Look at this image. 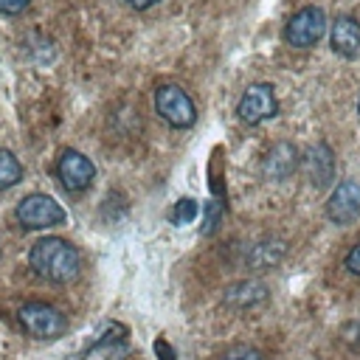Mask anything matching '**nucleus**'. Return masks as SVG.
<instances>
[{
	"instance_id": "39448f33",
	"label": "nucleus",
	"mask_w": 360,
	"mask_h": 360,
	"mask_svg": "<svg viewBox=\"0 0 360 360\" xmlns=\"http://www.w3.org/2000/svg\"><path fill=\"white\" fill-rule=\"evenodd\" d=\"M155 110L166 124H172L177 129H186L197 121L194 101L180 84H160L155 90Z\"/></svg>"
},
{
	"instance_id": "7ed1b4c3",
	"label": "nucleus",
	"mask_w": 360,
	"mask_h": 360,
	"mask_svg": "<svg viewBox=\"0 0 360 360\" xmlns=\"http://www.w3.org/2000/svg\"><path fill=\"white\" fill-rule=\"evenodd\" d=\"M14 217H17V222H20L22 228H28V231L56 228V225H62V222L68 219L65 208H62V205H59L53 197L39 194V191H34V194L22 197V200L17 202Z\"/></svg>"
},
{
	"instance_id": "aec40b11",
	"label": "nucleus",
	"mask_w": 360,
	"mask_h": 360,
	"mask_svg": "<svg viewBox=\"0 0 360 360\" xmlns=\"http://www.w3.org/2000/svg\"><path fill=\"white\" fill-rule=\"evenodd\" d=\"M155 352H158V360H177L174 349H172L163 338H158V340H155Z\"/></svg>"
},
{
	"instance_id": "4468645a",
	"label": "nucleus",
	"mask_w": 360,
	"mask_h": 360,
	"mask_svg": "<svg viewBox=\"0 0 360 360\" xmlns=\"http://www.w3.org/2000/svg\"><path fill=\"white\" fill-rule=\"evenodd\" d=\"M20 180H22V166H20V160H17L8 149H0V191L17 186Z\"/></svg>"
},
{
	"instance_id": "0eeeda50",
	"label": "nucleus",
	"mask_w": 360,
	"mask_h": 360,
	"mask_svg": "<svg viewBox=\"0 0 360 360\" xmlns=\"http://www.w3.org/2000/svg\"><path fill=\"white\" fill-rule=\"evenodd\" d=\"M56 177L68 191H84L96 177V166L79 149H65L56 160Z\"/></svg>"
},
{
	"instance_id": "f8f14e48",
	"label": "nucleus",
	"mask_w": 360,
	"mask_h": 360,
	"mask_svg": "<svg viewBox=\"0 0 360 360\" xmlns=\"http://www.w3.org/2000/svg\"><path fill=\"white\" fill-rule=\"evenodd\" d=\"M307 169H309V180L315 188H323L329 180H332V172H335V158H332V149L326 143H318L312 146L309 158H307Z\"/></svg>"
},
{
	"instance_id": "1a4fd4ad",
	"label": "nucleus",
	"mask_w": 360,
	"mask_h": 360,
	"mask_svg": "<svg viewBox=\"0 0 360 360\" xmlns=\"http://www.w3.org/2000/svg\"><path fill=\"white\" fill-rule=\"evenodd\" d=\"M295 166H298V149L287 141L273 143L270 152L262 160V172H264L267 180H284L295 172Z\"/></svg>"
},
{
	"instance_id": "f257e3e1",
	"label": "nucleus",
	"mask_w": 360,
	"mask_h": 360,
	"mask_svg": "<svg viewBox=\"0 0 360 360\" xmlns=\"http://www.w3.org/2000/svg\"><path fill=\"white\" fill-rule=\"evenodd\" d=\"M28 264L31 270L45 278V281H53V284H68L79 276L82 270V256L79 250L62 239V236H45L39 239L31 253H28Z\"/></svg>"
},
{
	"instance_id": "412c9836",
	"label": "nucleus",
	"mask_w": 360,
	"mask_h": 360,
	"mask_svg": "<svg viewBox=\"0 0 360 360\" xmlns=\"http://www.w3.org/2000/svg\"><path fill=\"white\" fill-rule=\"evenodd\" d=\"M155 3H160V0H127V6H132L135 11H146V8H152Z\"/></svg>"
},
{
	"instance_id": "20e7f679",
	"label": "nucleus",
	"mask_w": 360,
	"mask_h": 360,
	"mask_svg": "<svg viewBox=\"0 0 360 360\" xmlns=\"http://www.w3.org/2000/svg\"><path fill=\"white\" fill-rule=\"evenodd\" d=\"M326 14L321 6H304L298 8L287 25H284V42L292 48H312L326 34Z\"/></svg>"
},
{
	"instance_id": "ddd939ff",
	"label": "nucleus",
	"mask_w": 360,
	"mask_h": 360,
	"mask_svg": "<svg viewBox=\"0 0 360 360\" xmlns=\"http://www.w3.org/2000/svg\"><path fill=\"white\" fill-rule=\"evenodd\" d=\"M284 253H287V242H281V239H262V242H256V245L250 248L248 264H250L253 270H264V267L278 264Z\"/></svg>"
},
{
	"instance_id": "f03ea898",
	"label": "nucleus",
	"mask_w": 360,
	"mask_h": 360,
	"mask_svg": "<svg viewBox=\"0 0 360 360\" xmlns=\"http://www.w3.org/2000/svg\"><path fill=\"white\" fill-rule=\"evenodd\" d=\"M17 321L22 326V332L34 340H56L68 332V318L42 301H28L17 309Z\"/></svg>"
},
{
	"instance_id": "f3484780",
	"label": "nucleus",
	"mask_w": 360,
	"mask_h": 360,
	"mask_svg": "<svg viewBox=\"0 0 360 360\" xmlns=\"http://www.w3.org/2000/svg\"><path fill=\"white\" fill-rule=\"evenodd\" d=\"M31 6V0H0V14H20Z\"/></svg>"
},
{
	"instance_id": "9b49d317",
	"label": "nucleus",
	"mask_w": 360,
	"mask_h": 360,
	"mask_svg": "<svg viewBox=\"0 0 360 360\" xmlns=\"http://www.w3.org/2000/svg\"><path fill=\"white\" fill-rule=\"evenodd\" d=\"M267 292H270L267 284H262L256 278H245V281H236V284H231L225 290V304H231V307H253V304L264 301Z\"/></svg>"
},
{
	"instance_id": "dca6fc26",
	"label": "nucleus",
	"mask_w": 360,
	"mask_h": 360,
	"mask_svg": "<svg viewBox=\"0 0 360 360\" xmlns=\"http://www.w3.org/2000/svg\"><path fill=\"white\" fill-rule=\"evenodd\" d=\"M222 360H262V354L256 349H250V346H231L222 354Z\"/></svg>"
},
{
	"instance_id": "2eb2a0df",
	"label": "nucleus",
	"mask_w": 360,
	"mask_h": 360,
	"mask_svg": "<svg viewBox=\"0 0 360 360\" xmlns=\"http://www.w3.org/2000/svg\"><path fill=\"white\" fill-rule=\"evenodd\" d=\"M197 202L191 200V197H183V200H177L174 202V208H172V222L174 225H188V222H194L197 219Z\"/></svg>"
},
{
	"instance_id": "9d476101",
	"label": "nucleus",
	"mask_w": 360,
	"mask_h": 360,
	"mask_svg": "<svg viewBox=\"0 0 360 360\" xmlns=\"http://www.w3.org/2000/svg\"><path fill=\"white\" fill-rule=\"evenodd\" d=\"M329 42H332V51L346 56V59H354L360 53V22L354 17H338L332 20V28H329Z\"/></svg>"
},
{
	"instance_id": "6e6552de",
	"label": "nucleus",
	"mask_w": 360,
	"mask_h": 360,
	"mask_svg": "<svg viewBox=\"0 0 360 360\" xmlns=\"http://www.w3.org/2000/svg\"><path fill=\"white\" fill-rule=\"evenodd\" d=\"M357 214H360V183H354V180L338 183L326 202V217L335 225H349Z\"/></svg>"
},
{
	"instance_id": "4be33fe9",
	"label": "nucleus",
	"mask_w": 360,
	"mask_h": 360,
	"mask_svg": "<svg viewBox=\"0 0 360 360\" xmlns=\"http://www.w3.org/2000/svg\"><path fill=\"white\" fill-rule=\"evenodd\" d=\"M357 112H360V98H357Z\"/></svg>"
},
{
	"instance_id": "423d86ee",
	"label": "nucleus",
	"mask_w": 360,
	"mask_h": 360,
	"mask_svg": "<svg viewBox=\"0 0 360 360\" xmlns=\"http://www.w3.org/2000/svg\"><path fill=\"white\" fill-rule=\"evenodd\" d=\"M236 112L245 124H262L267 118H273L278 112V101H276V93L270 84H250L239 104H236Z\"/></svg>"
},
{
	"instance_id": "a211bd4d",
	"label": "nucleus",
	"mask_w": 360,
	"mask_h": 360,
	"mask_svg": "<svg viewBox=\"0 0 360 360\" xmlns=\"http://www.w3.org/2000/svg\"><path fill=\"white\" fill-rule=\"evenodd\" d=\"M219 214H222V208H219V202H211L208 208H205V233H211L214 228H217V219H219Z\"/></svg>"
},
{
	"instance_id": "6ab92c4d",
	"label": "nucleus",
	"mask_w": 360,
	"mask_h": 360,
	"mask_svg": "<svg viewBox=\"0 0 360 360\" xmlns=\"http://www.w3.org/2000/svg\"><path fill=\"white\" fill-rule=\"evenodd\" d=\"M346 270L354 273V276H360V242L346 253Z\"/></svg>"
}]
</instances>
